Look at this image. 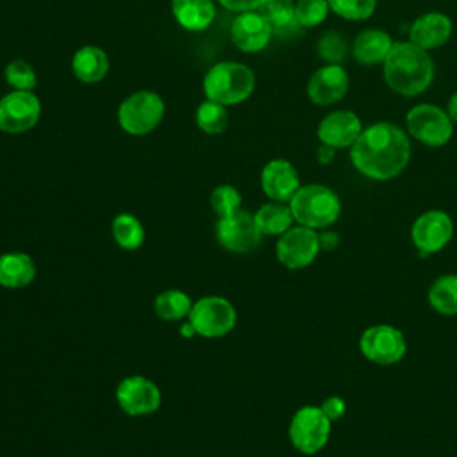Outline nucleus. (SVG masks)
Segmentation results:
<instances>
[{"label": "nucleus", "instance_id": "obj_26", "mask_svg": "<svg viewBox=\"0 0 457 457\" xmlns=\"http://www.w3.org/2000/svg\"><path fill=\"white\" fill-rule=\"evenodd\" d=\"M114 243L127 252L139 250L145 243V227L137 216L130 212H120L111 223Z\"/></svg>", "mask_w": 457, "mask_h": 457}, {"label": "nucleus", "instance_id": "obj_12", "mask_svg": "<svg viewBox=\"0 0 457 457\" xmlns=\"http://www.w3.org/2000/svg\"><path fill=\"white\" fill-rule=\"evenodd\" d=\"M114 398L118 407L125 414L141 418V416L154 414L161 407L162 395L157 384L148 377L130 375L118 384L114 391Z\"/></svg>", "mask_w": 457, "mask_h": 457}, {"label": "nucleus", "instance_id": "obj_33", "mask_svg": "<svg viewBox=\"0 0 457 457\" xmlns=\"http://www.w3.org/2000/svg\"><path fill=\"white\" fill-rule=\"evenodd\" d=\"M334 14L350 21L368 20L377 7V0H327Z\"/></svg>", "mask_w": 457, "mask_h": 457}, {"label": "nucleus", "instance_id": "obj_10", "mask_svg": "<svg viewBox=\"0 0 457 457\" xmlns=\"http://www.w3.org/2000/svg\"><path fill=\"white\" fill-rule=\"evenodd\" d=\"M39 116L41 102L34 91L12 89L0 96V132H29L37 125Z\"/></svg>", "mask_w": 457, "mask_h": 457}, {"label": "nucleus", "instance_id": "obj_21", "mask_svg": "<svg viewBox=\"0 0 457 457\" xmlns=\"http://www.w3.org/2000/svg\"><path fill=\"white\" fill-rule=\"evenodd\" d=\"M37 273L34 259L25 252H5L0 255V286L21 289L34 282Z\"/></svg>", "mask_w": 457, "mask_h": 457}, {"label": "nucleus", "instance_id": "obj_4", "mask_svg": "<svg viewBox=\"0 0 457 457\" xmlns=\"http://www.w3.org/2000/svg\"><path fill=\"white\" fill-rule=\"evenodd\" d=\"M287 204L295 221L314 230L330 227L341 214L339 196L323 184L300 186Z\"/></svg>", "mask_w": 457, "mask_h": 457}, {"label": "nucleus", "instance_id": "obj_32", "mask_svg": "<svg viewBox=\"0 0 457 457\" xmlns=\"http://www.w3.org/2000/svg\"><path fill=\"white\" fill-rule=\"evenodd\" d=\"M209 204L218 218H225L241 209V193L230 184H220L211 191Z\"/></svg>", "mask_w": 457, "mask_h": 457}, {"label": "nucleus", "instance_id": "obj_13", "mask_svg": "<svg viewBox=\"0 0 457 457\" xmlns=\"http://www.w3.org/2000/svg\"><path fill=\"white\" fill-rule=\"evenodd\" d=\"M318 232L314 228L296 225L278 236L275 245L277 259L287 270H302L314 262L320 253Z\"/></svg>", "mask_w": 457, "mask_h": 457}, {"label": "nucleus", "instance_id": "obj_27", "mask_svg": "<svg viewBox=\"0 0 457 457\" xmlns=\"http://www.w3.org/2000/svg\"><path fill=\"white\" fill-rule=\"evenodd\" d=\"M193 307V300L182 289H164L154 300V311L162 321L187 320Z\"/></svg>", "mask_w": 457, "mask_h": 457}, {"label": "nucleus", "instance_id": "obj_2", "mask_svg": "<svg viewBox=\"0 0 457 457\" xmlns=\"http://www.w3.org/2000/svg\"><path fill=\"white\" fill-rule=\"evenodd\" d=\"M386 84L398 95L416 96L428 89L434 80V62L427 50L411 41L393 45L382 62Z\"/></svg>", "mask_w": 457, "mask_h": 457}, {"label": "nucleus", "instance_id": "obj_31", "mask_svg": "<svg viewBox=\"0 0 457 457\" xmlns=\"http://www.w3.org/2000/svg\"><path fill=\"white\" fill-rule=\"evenodd\" d=\"M5 82L18 91H34L37 84V77L34 68L23 59H12L4 68Z\"/></svg>", "mask_w": 457, "mask_h": 457}, {"label": "nucleus", "instance_id": "obj_29", "mask_svg": "<svg viewBox=\"0 0 457 457\" xmlns=\"http://www.w3.org/2000/svg\"><path fill=\"white\" fill-rule=\"evenodd\" d=\"M195 121L198 129L209 136H216L227 130L228 125V114L225 105L212 102V100H204L195 112Z\"/></svg>", "mask_w": 457, "mask_h": 457}, {"label": "nucleus", "instance_id": "obj_37", "mask_svg": "<svg viewBox=\"0 0 457 457\" xmlns=\"http://www.w3.org/2000/svg\"><path fill=\"white\" fill-rule=\"evenodd\" d=\"M318 241H320V250L332 252L339 245V236L334 230H321L318 232Z\"/></svg>", "mask_w": 457, "mask_h": 457}, {"label": "nucleus", "instance_id": "obj_24", "mask_svg": "<svg viewBox=\"0 0 457 457\" xmlns=\"http://www.w3.org/2000/svg\"><path fill=\"white\" fill-rule=\"evenodd\" d=\"M71 71L80 82H100L109 71V57L100 46L84 45L71 57Z\"/></svg>", "mask_w": 457, "mask_h": 457}, {"label": "nucleus", "instance_id": "obj_25", "mask_svg": "<svg viewBox=\"0 0 457 457\" xmlns=\"http://www.w3.org/2000/svg\"><path fill=\"white\" fill-rule=\"evenodd\" d=\"M253 218L262 236H282L295 223L289 204L273 202V200L268 204H262L253 212Z\"/></svg>", "mask_w": 457, "mask_h": 457}, {"label": "nucleus", "instance_id": "obj_16", "mask_svg": "<svg viewBox=\"0 0 457 457\" xmlns=\"http://www.w3.org/2000/svg\"><path fill=\"white\" fill-rule=\"evenodd\" d=\"M268 21L257 11L239 12L230 25V39L234 46L245 54H255L266 48L271 39Z\"/></svg>", "mask_w": 457, "mask_h": 457}, {"label": "nucleus", "instance_id": "obj_23", "mask_svg": "<svg viewBox=\"0 0 457 457\" xmlns=\"http://www.w3.org/2000/svg\"><path fill=\"white\" fill-rule=\"evenodd\" d=\"M171 12L182 29L200 32L214 21L216 5L212 0H171Z\"/></svg>", "mask_w": 457, "mask_h": 457}, {"label": "nucleus", "instance_id": "obj_39", "mask_svg": "<svg viewBox=\"0 0 457 457\" xmlns=\"http://www.w3.org/2000/svg\"><path fill=\"white\" fill-rule=\"evenodd\" d=\"M446 112H448V116H450V120H452L453 123H457V91L450 96L448 105H446Z\"/></svg>", "mask_w": 457, "mask_h": 457}, {"label": "nucleus", "instance_id": "obj_1", "mask_svg": "<svg viewBox=\"0 0 457 457\" xmlns=\"http://www.w3.org/2000/svg\"><path fill=\"white\" fill-rule=\"evenodd\" d=\"M353 168L371 180H389L400 175L411 159L407 134L389 121H377L362 129L350 146Z\"/></svg>", "mask_w": 457, "mask_h": 457}, {"label": "nucleus", "instance_id": "obj_8", "mask_svg": "<svg viewBox=\"0 0 457 457\" xmlns=\"http://www.w3.org/2000/svg\"><path fill=\"white\" fill-rule=\"evenodd\" d=\"M409 134L425 146H443L452 139L453 121L448 112L434 104H418L405 116Z\"/></svg>", "mask_w": 457, "mask_h": 457}, {"label": "nucleus", "instance_id": "obj_36", "mask_svg": "<svg viewBox=\"0 0 457 457\" xmlns=\"http://www.w3.org/2000/svg\"><path fill=\"white\" fill-rule=\"evenodd\" d=\"M225 9L234 12H245V11H257L262 0H218Z\"/></svg>", "mask_w": 457, "mask_h": 457}, {"label": "nucleus", "instance_id": "obj_7", "mask_svg": "<svg viewBox=\"0 0 457 457\" xmlns=\"http://www.w3.org/2000/svg\"><path fill=\"white\" fill-rule=\"evenodd\" d=\"M332 430V421L325 416L321 407L303 405L300 407L287 428V436L291 445L305 455H314L328 443Z\"/></svg>", "mask_w": 457, "mask_h": 457}, {"label": "nucleus", "instance_id": "obj_18", "mask_svg": "<svg viewBox=\"0 0 457 457\" xmlns=\"http://www.w3.org/2000/svg\"><path fill=\"white\" fill-rule=\"evenodd\" d=\"M261 187L270 200L287 204L300 187L298 171L286 159H271L261 171Z\"/></svg>", "mask_w": 457, "mask_h": 457}, {"label": "nucleus", "instance_id": "obj_9", "mask_svg": "<svg viewBox=\"0 0 457 457\" xmlns=\"http://www.w3.org/2000/svg\"><path fill=\"white\" fill-rule=\"evenodd\" d=\"M214 234L220 246L230 253H250L261 245L264 237L255 223L253 214L245 209H239L230 216L218 218Z\"/></svg>", "mask_w": 457, "mask_h": 457}, {"label": "nucleus", "instance_id": "obj_28", "mask_svg": "<svg viewBox=\"0 0 457 457\" xmlns=\"http://www.w3.org/2000/svg\"><path fill=\"white\" fill-rule=\"evenodd\" d=\"M428 303L445 316H457V273L436 278L428 289Z\"/></svg>", "mask_w": 457, "mask_h": 457}, {"label": "nucleus", "instance_id": "obj_19", "mask_svg": "<svg viewBox=\"0 0 457 457\" xmlns=\"http://www.w3.org/2000/svg\"><path fill=\"white\" fill-rule=\"evenodd\" d=\"M452 36V20L437 11H430L416 18L409 29V41L423 50L443 46Z\"/></svg>", "mask_w": 457, "mask_h": 457}, {"label": "nucleus", "instance_id": "obj_38", "mask_svg": "<svg viewBox=\"0 0 457 457\" xmlns=\"http://www.w3.org/2000/svg\"><path fill=\"white\" fill-rule=\"evenodd\" d=\"M316 155H318V162L323 164V166H327V164H330V162L334 161V157H336V148L327 146V145H320Z\"/></svg>", "mask_w": 457, "mask_h": 457}, {"label": "nucleus", "instance_id": "obj_3", "mask_svg": "<svg viewBox=\"0 0 457 457\" xmlns=\"http://www.w3.org/2000/svg\"><path fill=\"white\" fill-rule=\"evenodd\" d=\"M204 95L207 100L221 105L245 102L255 89V75L250 66L236 61L212 64L204 75Z\"/></svg>", "mask_w": 457, "mask_h": 457}, {"label": "nucleus", "instance_id": "obj_6", "mask_svg": "<svg viewBox=\"0 0 457 457\" xmlns=\"http://www.w3.org/2000/svg\"><path fill=\"white\" fill-rule=\"evenodd\" d=\"M187 320L195 327L196 336L218 339L234 330L237 323V311L225 296L209 295L193 302Z\"/></svg>", "mask_w": 457, "mask_h": 457}, {"label": "nucleus", "instance_id": "obj_22", "mask_svg": "<svg viewBox=\"0 0 457 457\" xmlns=\"http://www.w3.org/2000/svg\"><path fill=\"white\" fill-rule=\"evenodd\" d=\"M257 12L268 21L271 34L280 39L293 37L302 30L293 0H262Z\"/></svg>", "mask_w": 457, "mask_h": 457}, {"label": "nucleus", "instance_id": "obj_11", "mask_svg": "<svg viewBox=\"0 0 457 457\" xmlns=\"http://www.w3.org/2000/svg\"><path fill=\"white\" fill-rule=\"evenodd\" d=\"M359 348L368 361L380 366H389L405 355L407 343L402 330L393 325L380 323L368 327L361 334Z\"/></svg>", "mask_w": 457, "mask_h": 457}, {"label": "nucleus", "instance_id": "obj_20", "mask_svg": "<svg viewBox=\"0 0 457 457\" xmlns=\"http://www.w3.org/2000/svg\"><path fill=\"white\" fill-rule=\"evenodd\" d=\"M395 41L382 29H364L357 34L352 45V54L357 62L364 66H375L386 61Z\"/></svg>", "mask_w": 457, "mask_h": 457}, {"label": "nucleus", "instance_id": "obj_34", "mask_svg": "<svg viewBox=\"0 0 457 457\" xmlns=\"http://www.w3.org/2000/svg\"><path fill=\"white\" fill-rule=\"evenodd\" d=\"M328 2L327 0H296L295 2V14L302 29L316 27L325 21L328 14Z\"/></svg>", "mask_w": 457, "mask_h": 457}, {"label": "nucleus", "instance_id": "obj_15", "mask_svg": "<svg viewBox=\"0 0 457 457\" xmlns=\"http://www.w3.org/2000/svg\"><path fill=\"white\" fill-rule=\"evenodd\" d=\"M350 79L341 64H325L318 68L307 82V96L316 105H332L343 100Z\"/></svg>", "mask_w": 457, "mask_h": 457}, {"label": "nucleus", "instance_id": "obj_14", "mask_svg": "<svg viewBox=\"0 0 457 457\" xmlns=\"http://www.w3.org/2000/svg\"><path fill=\"white\" fill-rule=\"evenodd\" d=\"M453 236L452 218L439 209L420 214L411 227V239L420 255H428L443 250Z\"/></svg>", "mask_w": 457, "mask_h": 457}, {"label": "nucleus", "instance_id": "obj_5", "mask_svg": "<svg viewBox=\"0 0 457 457\" xmlns=\"http://www.w3.org/2000/svg\"><path fill=\"white\" fill-rule=\"evenodd\" d=\"M164 100L155 91H136L118 107L116 118L123 132L130 136H146L159 127L164 118Z\"/></svg>", "mask_w": 457, "mask_h": 457}, {"label": "nucleus", "instance_id": "obj_17", "mask_svg": "<svg viewBox=\"0 0 457 457\" xmlns=\"http://www.w3.org/2000/svg\"><path fill=\"white\" fill-rule=\"evenodd\" d=\"M362 132V123L359 116L352 111L341 109L328 112L318 125V139L321 145L332 148H346L355 143Z\"/></svg>", "mask_w": 457, "mask_h": 457}, {"label": "nucleus", "instance_id": "obj_30", "mask_svg": "<svg viewBox=\"0 0 457 457\" xmlns=\"http://www.w3.org/2000/svg\"><path fill=\"white\" fill-rule=\"evenodd\" d=\"M348 41L337 30H327L320 36L316 52L325 64H343L348 57Z\"/></svg>", "mask_w": 457, "mask_h": 457}, {"label": "nucleus", "instance_id": "obj_35", "mask_svg": "<svg viewBox=\"0 0 457 457\" xmlns=\"http://www.w3.org/2000/svg\"><path fill=\"white\" fill-rule=\"evenodd\" d=\"M320 407H321V411L325 412V416H327L330 421L339 420V418L345 414V411H346V403H345V400L339 398V396H328V398H325Z\"/></svg>", "mask_w": 457, "mask_h": 457}, {"label": "nucleus", "instance_id": "obj_40", "mask_svg": "<svg viewBox=\"0 0 457 457\" xmlns=\"http://www.w3.org/2000/svg\"><path fill=\"white\" fill-rule=\"evenodd\" d=\"M179 330H180V334H182L184 337H193V336H196L195 327L189 323V320L182 321V323H180V327H179Z\"/></svg>", "mask_w": 457, "mask_h": 457}]
</instances>
